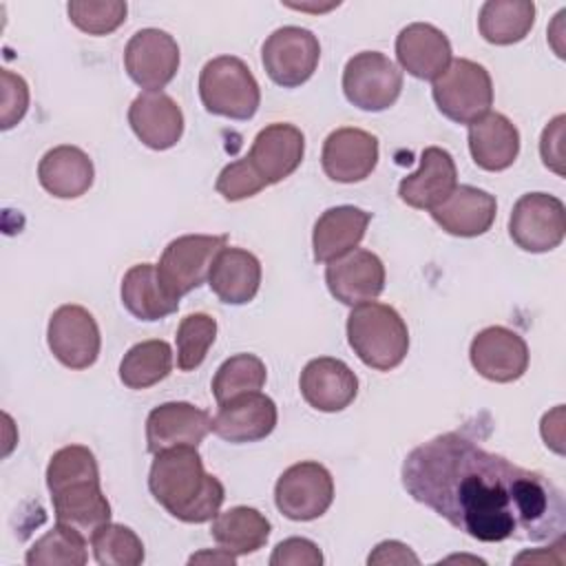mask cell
Returning <instances> with one entry per match:
<instances>
[{"instance_id": "cell-12", "label": "cell", "mask_w": 566, "mask_h": 566, "mask_svg": "<svg viewBox=\"0 0 566 566\" xmlns=\"http://www.w3.org/2000/svg\"><path fill=\"white\" fill-rule=\"evenodd\" d=\"M124 69L144 91H161L179 71V44L161 29H139L124 49Z\"/></svg>"}, {"instance_id": "cell-13", "label": "cell", "mask_w": 566, "mask_h": 566, "mask_svg": "<svg viewBox=\"0 0 566 566\" xmlns=\"http://www.w3.org/2000/svg\"><path fill=\"white\" fill-rule=\"evenodd\" d=\"M469 358L482 378L491 382H513L528 369V345L517 332L491 325L473 336Z\"/></svg>"}, {"instance_id": "cell-10", "label": "cell", "mask_w": 566, "mask_h": 566, "mask_svg": "<svg viewBox=\"0 0 566 566\" xmlns=\"http://www.w3.org/2000/svg\"><path fill=\"white\" fill-rule=\"evenodd\" d=\"M318 60V38L310 29L294 24L272 31L261 46V62L268 77L283 88L305 84L314 75Z\"/></svg>"}, {"instance_id": "cell-25", "label": "cell", "mask_w": 566, "mask_h": 566, "mask_svg": "<svg viewBox=\"0 0 566 566\" xmlns=\"http://www.w3.org/2000/svg\"><path fill=\"white\" fill-rule=\"evenodd\" d=\"M371 212L356 206L327 208L314 223L312 248L316 263H332L356 250L363 241Z\"/></svg>"}, {"instance_id": "cell-23", "label": "cell", "mask_w": 566, "mask_h": 566, "mask_svg": "<svg viewBox=\"0 0 566 566\" xmlns=\"http://www.w3.org/2000/svg\"><path fill=\"white\" fill-rule=\"evenodd\" d=\"M396 57L402 71L418 80H436L451 64L449 38L429 22H411L396 38Z\"/></svg>"}, {"instance_id": "cell-18", "label": "cell", "mask_w": 566, "mask_h": 566, "mask_svg": "<svg viewBox=\"0 0 566 566\" xmlns=\"http://www.w3.org/2000/svg\"><path fill=\"white\" fill-rule=\"evenodd\" d=\"M298 389L312 409L336 413L354 402L358 394V378L340 358L318 356L303 367Z\"/></svg>"}, {"instance_id": "cell-39", "label": "cell", "mask_w": 566, "mask_h": 566, "mask_svg": "<svg viewBox=\"0 0 566 566\" xmlns=\"http://www.w3.org/2000/svg\"><path fill=\"white\" fill-rule=\"evenodd\" d=\"M2 77V108H0V126L2 130L13 128L29 108V84L24 82L22 75L2 69L0 71Z\"/></svg>"}, {"instance_id": "cell-22", "label": "cell", "mask_w": 566, "mask_h": 566, "mask_svg": "<svg viewBox=\"0 0 566 566\" xmlns=\"http://www.w3.org/2000/svg\"><path fill=\"white\" fill-rule=\"evenodd\" d=\"M128 124L137 139L153 150H168L184 135V113L164 91L139 93L128 108Z\"/></svg>"}, {"instance_id": "cell-34", "label": "cell", "mask_w": 566, "mask_h": 566, "mask_svg": "<svg viewBox=\"0 0 566 566\" xmlns=\"http://www.w3.org/2000/svg\"><path fill=\"white\" fill-rule=\"evenodd\" d=\"M268 378L265 363L254 354H234L226 358L214 378H212V394L217 405H223L241 394L261 391Z\"/></svg>"}, {"instance_id": "cell-3", "label": "cell", "mask_w": 566, "mask_h": 566, "mask_svg": "<svg viewBox=\"0 0 566 566\" xmlns=\"http://www.w3.org/2000/svg\"><path fill=\"white\" fill-rule=\"evenodd\" d=\"M347 343L363 365L376 371H389L409 352V329L391 305L369 301L352 307L347 316Z\"/></svg>"}, {"instance_id": "cell-19", "label": "cell", "mask_w": 566, "mask_h": 566, "mask_svg": "<svg viewBox=\"0 0 566 566\" xmlns=\"http://www.w3.org/2000/svg\"><path fill=\"white\" fill-rule=\"evenodd\" d=\"M458 188V168L449 150L427 146L420 155V168L398 184L402 203L416 210H433Z\"/></svg>"}, {"instance_id": "cell-41", "label": "cell", "mask_w": 566, "mask_h": 566, "mask_svg": "<svg viewBox=\"0 0 566 566\" xmlns=\"http://www.w3.org/2000/svg\"><path fill=\"white\" fill-rule=\"evenodd\" d=\"M564 115L553 117L539 137V155L548 170L564 177Z\"/></svg>"}, {"instance_id": "cell-43", "label": "cell", "mask_w": 566, "mask_h": 566, "mask_svg": "<svg viewBox=\"0 0 566 566\" xmlns=\"http://www.w3.org/2000/svg\"><path fill=\"white\" fill-rule=\"evenodd\" d=\"M230 564V566H234L237 564V555H232V553H228V551H223L221 546L217 548V551H201V553H197V555H192L190 559H188V564Z\"/></svg>"}, {"instance_id": "cell-28", "label": "cell", "mask_w": 566, "mask_h": 566, "mask_svg": "<svg viewBox=\"0 0 566 566\" xmlns=\"http://www.w3.org/2000/svg\"><path fill=\"white\" fill-rule=\"evenodd\" d=\"M208 285L221 303L245 305L261 287V261L243 248H223L208 274Z\"/></svg>"}, {"instance_id": "cell-26", "label": "cell", "mask_w": 566, "mask_h": 566, "mask_svg": "<svg viewBox=\"0 0 566 566\" xmlns=\"http://www.w3.org/2000/svg\"><path fill=\"white\" fill-rule=\"evenodd\" d=\"M469 153L482 170H506L520 155V130L506 115L489 111L469 124Z\"/></svg>"}, {"instance_id": "cell-37", "label": "cell", "mask_w": 566, "mask_h": 566, "mask_svg": "<svg viewBox=\"0 0 566 566\" xmlns=\"http://www.w3.org/2000/svg\"><path fill=\"white\" fill-rule=\"evenodd\" d=\"M69 20L88 35H106L119 29L126 20L128 7L122 0H102V2H86L73 0L66 4Z\"/></svg>"}, {"instance_id": "cell-8", "label": "cell", "mask_w": 566, "mask_h": 566, "mask_svg": "<svg viewBox=\"0 0 566 566\" xmlns=\"http://www.w3.org/2000/svg\"><path fill=\"white\" fill-rule=\"evenodd\" d=\"M276 509L294 522H312L334 502V478L321 462L303 460L287 467L274 484Z\"/></svg>"}, {"instance_id": "cell-5", "label": "cell", "mask_w": 566, "mask_h": 566, "mask_svg": "<svg viewBox=\"0 0 566 566\" xmlns=\"http://www.w3.org/2000/svg\"><path fill=\"white\" fill-rule=\"evenodd\" d=\"M438 111L455 124H473L491 111L493 82L489 71L467 57H455L431 86Z\"/></svg>"}, {"instance_id": "cell-6", "label": "cell", "mask_w": 566, "mask_h": 566, "mask_svg": "<svg viewBox=\"0 0 566 566\" xmlns=\"http://www.w3.org/2000/svg\"><path fill=\"white\" fill-rule=\"evenodd\" d=\"M226 245V234H184L172 239L155 265L159 283L179 301L208 281L210 268Z\"/></svg>"}, {"instance_id": "cell-33", "label": "cell", "mask_w": 566, "mask_h": 566, "mask_svg": "<svg viewBox=\"0 0 566 566\" xmlns=\"http://www.w3.org/2000/svg\"><path fill=\"white\" fill-rule=\"evenodd\" d=\"M86 559V535L60 522L35 539L24 555L29 566H84Z\"/></svg>"}, {"instance_id": "cell-29", "label": "cell", "mask_w": 566, "mask_h": 566, "mask_svg": "<svg viewBox=\"0 0 566 566\" xmlns=\"http://www.w3.org/2000/svg\"><path fill=\"white\" fill-rule=\"evenodd\" d=\"M122 303L139 321H161L177 312L179 301L172 298L159 283L157 268L153 263L133 265L122 279Z\"/></svg>"}, {"instance_id": "cell-38", "label": "cell", "mask_w": 566, "mask_h": 566, "mask_svg": "<svg viewBox=\"0 0 566 566\" xmlns=\"http://www.w3.org/2000/svg\"><path fill=\"white\" fill-rule=\"evenodd\" d=\"M268 184L263 177L256 172V168L250 164L248 157H241L219 172L214 188L226 201H241L248 197L259 195Z\"/></svg>"}, {"instance_id": "cell-30", "label": "cell", "mask_w": 566, "mask_h": 566, "mask_svg": "<svg viewBox=\"0 0 566 566\" xmlns=\"http://www.w3.org/2000/svg\"><path fill=\"white\" fill-rule=\"evenodd\" d=\"M270 531V520L261 511L252 506H232L223 513L219 511L212 520L210 535L223 551L241 557L263 548Z\"/></svg>"}, {"instance_id": "cell-4", "label": "cell", "mask_w": 566, "mask_h": 566, "mask_svg": "<svg viewBox=\"0 0 566 566\" xmlns=\"http://www.w3.org/2000/svg\"><path fill=\"white\" fill-rule=\"evenodd\" d=\"M199 97L208 113L245 122L261 104V88L248 64L237 55H219L199 73Z\"/></svg>"}, {"instance_id": "cell-42", "label": "cell", "mask_w": 566, "mask_h": 566, "mask_svg": "<svg viewBox=\"0 0 566 566\" xmlns=\"http://www.w3.org/2000/svg\"><path fill=\"white\" fill-rule=\"evenodd\" d=\"M367 564H420L418 555L402 542L398 539H385L380 542L367 557Z\"/></svg>"}, {"instance_id": "cell-35", "label": "cell", "mask_w": 566, "mask_h": 566, "mask_svg": "<svg viewBox=\"0 0 566 566\" xmlns=\"http://www.w3.org/2000/svg\"><path fill=\"white\" fill-rule=\"evenodd\" d=\"M93 557L102 566H139L144 562V544L137 533L124 524L106 522L91 533Z\"/></svg>"}, {"instance_id": "cell-9", "label": "cell", "mask_w": 566, "mask_h": 566, "mask_svg": "<svg viewBox=\"0 0 566 566\" xmlns=\"http://www.w3.org/2000/svg\"><path fill=\"white\" fill-rule=\"evenodd\" d=\"M566 234V208L562 199L548 192L522 195L509 217V237L533 254L555 250Z\"/></svg>"}, {"instance_id": "cell-15", "label": "cell", "mask_w": 566, "mask_h": 566, "mask_svg": "<svg viewBox=\"0 0 566 566\" xmlns=\"http://www.w3.org/2000/svg\"><path fill=\"white\" fill-rule=\"evenodd\" d=\"M325 283L329 294L343 305L356 307L376 301L385 290V265L371 250L356 248L327 263Z\"/></svg>"}, {"instance_id": "cell-24", "label": "cell", "mask_w": 566, "mask_h": 566, "mask_svg": "<svg viewBox=\"0 0 566 566\" xmlns=\"http://www.w3.org/2000/svg\"><path fill=\"white\" fill-rule=\"evenodd\" d=\"M429 212L447 234L471 239L491 230L497 203L495 197L482 188L458 186L440 206Z\"/></svg>"}, {"instance_id": "cell-16", "label": "cell", "mask_w": 566, "mask_h": 566, "mask_svg": "<svg viewBox=\"0 0 566 566\" xmlns=\"http://www.w3.org/2000/svg\"><path fill=\"white\" fill-rule=\"evenodd\" d=\"M276 420L274 400L261 391H248L219 405L212 418V433L232 444L259 442L274 431Z\"/></svg>"}, {"instance_id": "cell-2", "label": "cell", "mask_w": 566, "mask_h": 566, "mask_svg": "<svg viewBox=\"0 0 566 566\" xmlns=\"http://www.w3.org/2000/svg\"><path fill=\"white\" fill-rule=\"evenodd\" d=\"M148 489L157 504L186 524L214 520L226 500L221 480L206 473L197 447H175L155 453Z\"/></svg>"}, {"instance_id": "cell-32", "label": "cell", "mask_w": 566, "mask_h": 566, "mask_svg": "<svg viewBox=\"0 0 566 566\" xmlns=\"http://www.w3.org/2000/svg\"><path fill=\"white\" fill-rule=\"evenodd\" d=\"M172 369V347L161 338L133 345L119 363V380L128 389H148L161 382Z\"/></svg>"}, {"instance_id": "cell-1", "label": "cell", "mask_w": 566, "mask_h": 566, "mask_svg": "<svg viewBox=\"0 0 566 566\" xmlns=\"http://www.w3.org/2000/svg\"><path fill=\"white\" fill-rule=\"evenodd\" d=\"M400 480L407 495L478 542L539 544L566 533V500L551 478L486 451L462 431L411 449Z\"/></svg>"}, {"instance_id": "cell-14", "label": "cell", "mask_w": 566, "mask_h": 566, "mask_svg": "<svg viewBox=\"0 0 566 566\" xmlns=\"http://www.w3.org/2000/svg\"><path fill=\"white\" fill-rule=\"evenodd\" d=\"M378 164V139L369 130L343 126L332 130L321 150L323 172L338 184L367 179Z\"/></svg>"}, {"instance_id": "cell-7", "label": "cell", "mask_w": 566, "mask_h": 566, "mask_svg": "<svg viewBox=\"0 0 566 566\" xmlns=\"http://www.w3.org/2000/svg\"><path fill=\"white\" fill-rule=\"evenodd\" d=\"M402 91L400 69L380 51H360L343 69V93L360 111L380 113L396 104Z\"/></svg>"}, {"instance_id": "cell-36", "label": "cell", "mask_w": 566, "mask_h": 566, "mask_svg": "<svg viewBox=\"0 0 566 566\" xmlns=\"http://www.w3.org/2000/svg\"><path fill=\"white\" fill-rule=\"evenodd\" d=\"M217 338V321L206 312H195L181 318L177 327V367L181 371L197 369Z\"/></svg>"}, {"instance_id": "cell-21", "label": "cell", "mask_w": 566, "mask_h": 566, "mask_svg": "<svg viewBox=\"0 0 566 566\" xmlns=\"http://www.w3.org/2000/svg\"><path fill=\"white\" fill-rule=\"evenodd\" d=\"M55 522L91 535L111 522V504L99 486V475H84L49 489Z\"/></svg>"}, {"instance_id": "cell-27", "label": "cell", "mask_w": 566, "mask_h": 566, "mask_svg": "<svg viewBox=\"0 0 566 566\" xmlns=\"http://www.w3.org/2000/svg\"><path fill=\"white\" fill-rule=\"evenodd\" d=\"M38 179L49 195L57 199H77L93 186L95 168L82 148L62 144L42 155Z\"/></svg>"}, {"instance_id": "cell-11", "label": "cell", "mask_w": 566, "mask_h": 566, "mask_svg": "<svg viewBox=\"0 0 566 566\" xmlns=\"http://www.w3.org/2000/svg\"><path fill=\"white\" fill-rule=\"evenodd\" d=\"M46 343L51 354L69 369H88L102 347L95 316L75 303L60 305L46 325Z\"/></svg>"}, {"instance_id": "cell-20", "label": "cell", "mask_w": 566, "mask_h": 566, "mask_svg": "<svg viewBox=\"0 0 566 566\" xmlns=\"http://www.w3.org/2000/svg\"><path fill=\"white\" fill-rule=\"evenodd\" d=\"M305 135L294 124L274 122L261 128L250 146L248 159L268 186L290 177L303 161Z\"/></svg>"}, {"instance_id": "cell-17", "label": "cell", "mask_w": 566, "mask_h": 566, "mask_svg": "<svg viewBox=\"0 0 566 566\" xmlns=\"http://www.w3.org/2000/svg\"><path fill=\"white\" fill-rule=\"evenodd\" d=\"M210 431L208 411L190 402H164L146 418V447L153 455L175 447H199Z\"/></svg>"}, {"instance_id": "cell-31", "label": "cell", "mask_w": 566, "mask_h": 566, "mask_svg": "<svg viewBox=\"0 0 566 566\" xmlns=\"http://www.w3.org/2000/svg\"><path fill=\"white\" fill-rule=\"evenodd\" d=\"M535 24V4L528 0H489L480 7L478 31L495 46L522 42Z\"/></svg>"}, {"instance_id": "cell-40", "label": "cell", "mask_w": 566, "mask_h": 566, "mask_svg": "<svg viewBox=\"0 0 566 566\" xmlns=\"http://www.w3.org/2000/svg\"><path fill=\"white\" fill-rule=\"evenodd\" d=\"M323 553L307 537H287L279 542L270 555V566H321Z\"/></svg>"}]
</instances>
